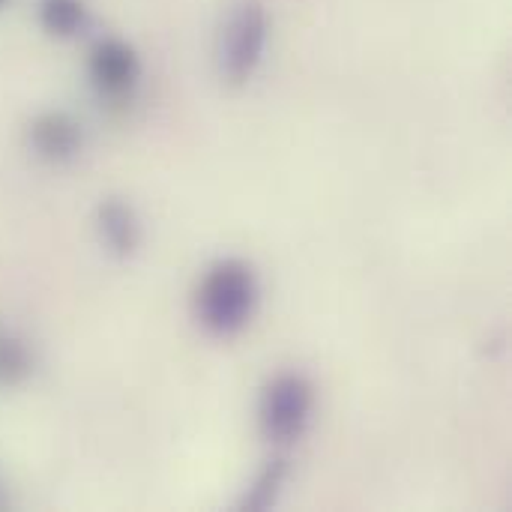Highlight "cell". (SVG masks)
Listing matches in <instances>:
<instances>
[{
    "label": "cell",
    "instance_id": "1",
    "mask_svg": "<svg viewBox=\"0 0 512 512\" xmlns=\"http://www.w3.org/2000/svg\"><path fill=\"white\" fill-rule=\"evenodd\" d=\"M261 303V282L246 258H219L201 276L192 315L195 324L213 339H231L243 333Z\"/></svg>",
    "mask_w": 512,
    "mask_h": 512
},
{
    "label": "cell",
    "instance_id": "2",
    "mask_svg": "<svg viewBox=\"0 0 512 512\" xmlns=\"http://www.w3.org/2000/svg\"><path fill=\"white\" fill-rule=\"evenodd\" d=\"M270 39L264 0H231L216 30V69L231 87H243L261 66Z\"/></svg>",
    "mask_w": 512,
    "mask_h": 512
},
{
    "label": "cell",
    "instance_id": "3",
    "mask_svg": "<svg viewBox=\"0 0 512 512\" xmlns=\"http://www.w3.org/2000/svg\"><path fill=\"white\" fill-rule=\"evenodd\" d=\"M312 417H315V387L306 375L279 372L264 384L258 399V429L270 444L288 447L300 441Z\"/></svg>",
    "mask_w": 512,
    "mask_h": 512
},
{
    "label": "cell",
    "instance_id": "4",
    "mask_svg": "<svg viewBox=\"0 0 512 512\" xmlns=\"http://www.w3.org/2000/svg\"><path fill=\"white\" fill-rule=\"evenodd\" d=\"M141 54L120 36H102L87 54V78L105 99L129 96L141 81Z\"/></svg>",
    "mask_w": 512,
    "mask_h": 512
},
{
    "label": "cell",
    "instance_id": "5",
    "mask_svg": "<svg viewBox=\"0 0 512 512\" xmlns=\"http://www.w3.org/2000/svg\"><path fill=\"white\" fill-rule=\"evenodd\" d=\"M27 144H30L33 156H39L42 162L63 165L81 153L84 129H81L78 117H72L69 111H60V108L39 111L27 123Z\"/></svg>",
    "mask_w": 512,
    "mask_h": 512
},
{
    "label": "cell",
    "instance_id": "6",
    "mask_svg": "<svg viewBox=\"0 0 512 512\" xmlns=\"http://www.w3.org/2000/svg\"><path fill=\"white\" fill-rule=\"evenodd\" d=\"M96 231H99V240L105 243V249L120 261L132 258L141 246V219H138L135 207L117 195L99 201Z\"/></svg>",
    "mask_w": 512,
    "mask_h": 512
},
{
    "label": "cell",
    "instance_id": "7",
    "mask_svg": "<svg viewBox=\"0 0 512 512\" xmlns=\"http://www.w3.org/2000/svg\"><path fill=\"white\" fill-rule=\"evenodd\" d=\"M288 477H291V462H288V456H285V453H279V456L267 459V462H264V468L255 474L252 486H249V489L243 492V498L237 501V510L261 512V510L276 507V501H279V495H282V489H285Z\"/></svg>",
    "mask_w": 512,
    "mask_h": 512
},
{
    "label": "cell",
    "instance_id": "8",
    "mask_svg": "<svg viewBox=\"0 0 512 512\" xmlns=\"http://www.w3.org/2000/svg\"><path fill=\"white\" fill-rule=\"evenodd\" d=\"M36 21L42 33L54 39H75L87 30L90 12L84 0H39L36 3Z\"/></svg>",
    "mask_w": 512,
    "mask_h": 512
},
{
    "label": "cell",
    "instance_id": "9",
    "mask_svg": "<svg viewBox=\"0 0 512 512\" xmlns=\"http://www.w3.org/2000/svg\"><path fill=\"white\" fill-rule=\"evenodd\" d=\"M33 375V354L21 336L0 327V387H21Z\"/></svg>",
    "mask_w": 512,
    "mask_h": 512
},
{
    "label": "cell",
    "instance_id": "10",
    "mask_svg": "<svg viewBox=\"0 0 512 512\" xmlns=\"http://www.w3.org/2000/svg\"><path fill=\"white\" fill-rule=\"evenodd\" d=\"M6 3H9V0H0V9H3V6H6Z\"/></svg>",
    "mask_w": 512,
    "mask_h": 512
}]
</instances>
